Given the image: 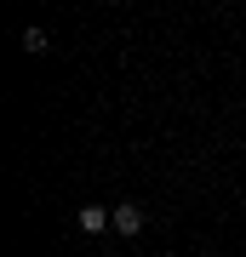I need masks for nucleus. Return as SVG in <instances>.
<instances>
[{"instance_id":"nucleus-3","label":"nucleus","mask_w":246,"mask_h":257,"mask_svg":"<svg viewBox=\"0 0 246 257\" xmlns=\"http://www.w3.org/2000/svg\"><path fill=\"white\" fill-rule=\"evenodd\" d=\"M23 52H35V57L46 52V29H23Z\"/></svg>"},{"instance_id":"nucleus-2","label":"nucleus","mask_w":246,"mask_h":257,"mask_svg":"<svg viewBox=\"0 0 246 257\" xmlns=\"http://www.w3.org/2000/svg\"><path fill=\"white\" fill-rule=\"evenodd\" d=\"M103 229H115V211H103V206H80V234H103Z\"/></svg>"},{"instance_id":"nucleus-1","label":"nucleus","mask_w":246,"mask_h":257,"mask_svg":"<svg viewBox=\"0 0 246 257\" xmlns=\"http://www.w3.org/2000/svg\"><path fill=\"white\" fill-rule=\"evenodd\" d=\"M115 234H143V206H137V200H120L115 206Z\"/></svg>"}]
</instances>
